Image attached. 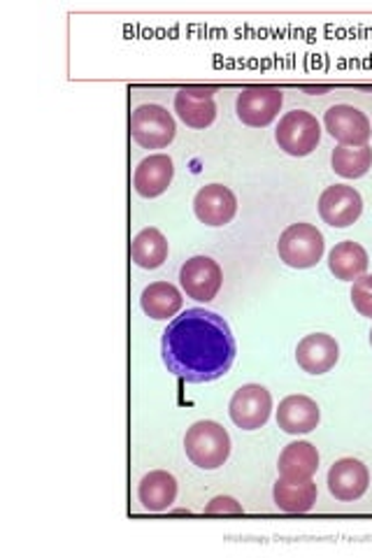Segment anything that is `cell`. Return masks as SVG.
<instances>
[{
    "label": "cell",
    "instance_id": "6da1fadb",
    "mask_svg": "<svg viewBox=\"0 0 372 558\" xmlns=\"http://www.w3.org/2000/svg\"><path fill=\"white\" fill-rule=\"evenodd\" d=\"M236 356L238 342L230 324L212 310L189 307L164 330V365L170 375L189 384L221 379L233 368Z\"/></svg>",
    "mask_w": 372,
    "mask_h": 558
},
{
    "label": "cell",
    "instance_id": "7a4b0ae2",
    "mask_svg": "<svg viewBox=\"0 0 372 558\" xmlns=\"http://www.w3.org/2000/svg\"><path fill=\"white\" fill-rule=\"evenodd\" d=\"M184 451L196 468L219 470L230 457V435L221 424L205 418L187 428Z\"/></svg>",
    "mask_w": 372,
    "mask_h": 558
},
{
    "label": "cell",
    "instance_id": "3957f363",
    "mask_svg": "<svg viewBox=\"0 0 372 558\" xmlns=\"http://www.w3.org/2000/svg\"><path fill=\"white\" fill-rule=\"evenodd\" d=\"M324 233L312 223H291L289 229L281 231L277 242L279 260L293 270L314 268L324 258Z\"/></svg>",
    "mask_w": 372,
    "mask_h": 558
},
{
    "label": "cell",
    "instance_id": "277c9868",
    "mask_svg": "<svg viewBox=\"0 0 372 558\" xmlns=\"http://www.w3.org/2000/svg\"><path fill=\"white\" fill-rule=\"evenodd\" d=\"M175 135V117L164 105H140L131 112V137L143 149H166Z\"/></svg>",
    "mask_w": 372,
    "mask_h": 558
},
{
    "label": "cell",
    "instance_id": "5b68a950",
    "mask_svg": "<svg viewBox=\"0 0 372 558\" xmlns=\"http://www.w3.org/2000/svg\"><path fill=\"white\" fill-rule=\"evenodd\" d=\"M319 140H322V124H319L312 112L305 110L287 112L279 119L275 131V143L279 145V149L289 156H296V159L310 156L319 147Z\"/></svg>",
    "mask_w": 372,
    "mask_h": 558
},
{
    "label": "cell",
    "instance_id": "8992f818",
    "mask_svg": "<svg viewBox=\"0 0 372 558\" xmlns=\"http://www.w3.org/2000/svg\"><path fill=\"white\" fill-rule=\"evenodd\" d=\"M281 105H285V94H281V89H277V86L256 84L240 92L236 100V112L244 126L265 129L277 119Z\"/></svg>",
    "mask_w": 372,
    "mask_h": 558
},
{
    "label": "cell",
    "instance_id": "52a82bcc",
    "mask_svg": "<svg viewBox=\"0 0 372 558\" xmlns=\"http://www.w3.org/2000/svg\"><path fill=\"white\" fill-rule=\"evenodd\" d=\"M273 412V396L261 384H244L228 403L230 422L240 430H259L268 424Z\"/></svg>",
    "mask_w": 372,
    "mask_h": 558
},
{
    "label": "cell",
    "instance_id": "ba28073f",
    "mask_svg": "<svg viewBox=\"0 0 372 558\" xmlns=\"http://www.w3.org/2000/svg\"><path fill=\"white\" fill-rule=\"evenodd\" d=\"M180 284L189 299L199 303H209L217 299L224 284V272L215 258L193 256L180 268Z\"/></svg>",
    "mask_w": 372,
    "mask_h": 558
},
{
    "label": "cell",
    "instance_id": "9c48e42d",
    "mask_svg": "<svg viewBox=\"0 0 372 558\" xmlns=\"http://www.w3.org/2000/svg\"><path fill=\"white\" fill-rule=\"evenodd\" d=\"M319 215L333 229H349L363 215V198L353 186L333 184L319 196Z\"/></svg>",
    "mask_w": 372,
    "mask_h": 558
},
{
    "label": "cell",
    "instance_id": "30bf717a",
    "mask_svg": "<svg viewBox=\"0 0 372 558\" xmlns=\"http://www.w3.org/2000/svg\"><path fill=\"white\" fill-rule=\"evenodd\" d=\"M324 126L343 147H365L372 135L370 119L353 105H333L324 114Z\"/></svg>",
    "mask_w": 372,
    "mask_h": 558
},
{
    "label": "cell",
    "instance_id": "8fae6325",
    "mask_svg": "<svg viewBox=\"0 0 372 558\" xmlns=\"http://www.w3.org/2000/svg\"><path fill=\"white\" fill-rule=\"evenodd\" d=\"M217 86H184L175 96V112L189 129L203 131L215 124Z\"/></svg>",
    "mask_w": 372,
    "mask_h": 558
},
{
    "label": "cell",
    "instance_id": "7c38bea8",
    "mask_svg": "<svg viewBox=\"0 0 372 558\" xmlns=\"http://www.w3.org/2000/svg\"><path fill=\"white\" fill-rule=\"evenodd\" d=\"M193 213L199 221L209 226V229H221L228 226L238 215V198L233 191L224 184H207L199 189L193 196Z\"/></svg>",
    "mask_w": 372,
    "mask_h": 558
},
{
    "label": "cell",
    "instance_id": "4fadbf2b",
    "mask_svg": "<svg viewBox=\"0 0 372 558\" xmlns=\"http://www.w3.org/2000/svg\"><path fill=\"white\" fill-rule=\"evenodd\" d=\"M370 486V473L359 459H340L328 470V492L335 500L353 502L365 496Z\"/></svg>",
    "mask_w": 372,
    "mask_h": 558
},
{
    "label": "cell",
    "instance_id": "5bb4252c",
    "mask_svg": "<svg viewBox=\"0 0 372 558\" xmlns=\"http://www.w3.org/2000/svg\"><path fill=\"white\" fill-rule=\"evenodd\" d=\"M296 361L308 375H326L340 361V344L328 333H310L298 342Z\"/></svg>",
    "mask_w": 372,
    "mask_h": 558
},
{
    "label": "cell",
    "instance_id": "9a60e30c",
    "mask_svg": "<svg viewBox=\"0 0 372 558\" xmlns=\"http://www.w3.org/2000/svg\"><path fill=\"white\" fill-rule=\"evenodd\" d=\"M175 178V163L168 154H152L137 163L133 172L135 194L143 198L164 196Z\"/></svg>",
    "mask_w": 372,
    "mask_h": 558
},
{
    "label": "cell",
    "instance_id": "2e32d148",
    "mask_svg": "<svg viewBox=\"0 0 372 558\" xmlns=\"http://www.w3.org/2000/svg\"><path fill=\"white\" fill-rule=\"evenodd\" d=\"M319 422H322V410L310 396H287L277 408V426L289 435H308L319 426Z\"/></svg>",
    "mask_w": 372,
    "mask_h": 558
},
{
    "label": "cell",
    "instance_id": "e0dca14e",
    "mask_svg": "<svg viewBox=\"0 0 372 558\" xmlns=\"http://www.w3.org/2000/svg\"><path fill=\"white\" fill-rule=\"evenodd\" d=\"M316 484L314 480H287L279 477L273 488L275 505L287 514H305L316 502Z\"/></svg>",
    "mask_w": 372,
    "mask_h": 558
},
{
    "label": "cell",
    "instance_id": "ac0fdd59",
    "mask_svg": "<svg viewBox=\"0 0 372 558\" xmlns=\"http://www.w3.org/2000/svg\"><path fill=\"white\" fill-rule=\"evenodd\" d=\"M137 500L147 512H166L177 500V480L168 470H152L137 486Z\"/></svg>",
    "mask_w": 372,
    "mask_h": 558
},
{
    "label": "cell",
    "instance_id": "d6986e66",
    "mask_svg": "<svg viewBox=\"0 0 372 558\" xmlns=\"http://www.w3.org/2000/svg\"><path fill=\"white\" fill-rule=\"evenodd\" d=\"M368 252L353 240L338 242L328 254V270L335 275V279H340V282H357L359 277L368 272Z\"/></svg>",
    "mask_w": 372,
    "mask_h": 558
},
{
    "label": "cell",
    "instance_id": "ffe728a7",
    "mask_svg": "<svg viewBox=\"0 0 372 558\" xmlns=\"http://www.w3.org/2000/svg\"><path fill=\"white\" fill-rule=\"evenodd\" d=\"M184 305L182 291L170 282H154L149 284L143 295H140V307L154 322H168L180 314Z\"/></svg>",
    "mask_w": 372,
    "mask_h": 558
},
{
    "label": "cell",
    "instance_id": "44dd1931",
    "mask_svg": "<svg viewBox=\"0 0 372 558\" xmlns=\"http://www.w3.org/2000/svg\"><path fill=\"white\" fill-rule=\"evenodd\" d=\"M279 477L287 480H312L319 470V451L312 442L296 440L287 445L277 461Z\"/></svg>",
    "mask_w": 372,
    "mask_h": 558
},
{
    "label": "cell",
    "instance_id": "7402d4cb",
    "mask_svg": "<svg viewBox=\"0 0 372 558\" xmlns=\"http://www.w3.org/2000/svg\"><path fill=\"white\" fill-rule=\"evenodd\" d=\"M168 240L166 235L149 226V229L140 231L133 242H131V258L137 268H145V270H156L166 264L168 258Z\"/></svg>",
    "mask_w": 372,
    "mask_h": 558
},
{
    "label": "cell",
    "instance_id": "603a6c76",
    "mask_svg": "<svg viewBox=\"0 0 372 558\" xmlns=\"http://www.w3.org/2000/svg\"><path fill=\"white\" fill-rule=\"evenodd\" d=\"M333 170L345 180H359L372 168V147H343L338 145L331 154Z\"/></svg>",
    "mask_w": 372,
    "mask_h": 558
},
{
    "label": "cell",
    "instance_id": "cb8c5ba5",
    "mask_svg": "<svg viewBox=\"0 0 372 558\" xmlns=\"http://www.w3.org/2000/svg\"><path fill=\"white\" fill-rule=\"evenodd\" d=\"M351 305L357 310L361 317L372 319V275L359 277L357 282L351 284Z\"/></svg>",
    "mask_w": 372,
    "mask_h": 558
},
{
    "label": "cell",
    "instance_id": "d4e9b609",
    "mask_svg": "<svg viewBox=\"0 0 372 558\" xmlns=\"http://www.w3.org/2000/svg\"><path fill=\"white\" fill-rule=\"evenodd\" d=\"M205 512L207 514H242V505L230 496H219L205 505Z\"/></svg>",
    "mask_w": 372,
    "mask_h": 558
},
{
    "label": "cell",
    "instance_id": "484cf974",
    "mask_svg": "<svg viewBox=\"0 0 372 558\" xmlns=\"http://www.w3.org/2000/svg\"><path fill=\"white\" fill-rule=\"evenodd\" d=\"M370 347H372V328H370Z\"/></svg>",
    "mask_w": 372,
    "mask_h": 558
}]
</instances>
